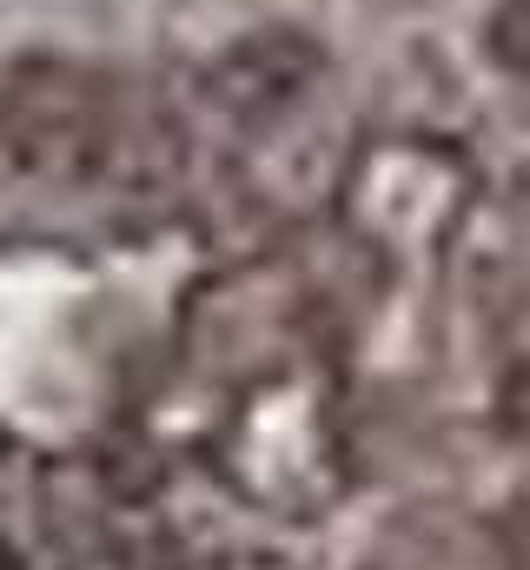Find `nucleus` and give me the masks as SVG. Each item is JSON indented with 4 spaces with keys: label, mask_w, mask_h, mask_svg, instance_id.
<instances>
[{
    "label": "nucleus",
    "mask_w": 530,
    "mask_h": 570,
    "mask_svg": "<svg viewBox=\"0 0 530 570\" xmlns=\"http://www.w3.org/2000/svg\"><path fill=\"white\" fill-rule=\"evenodd\" d=\"M13 140L27 153L33 173H47L53 186H100V179H120L127 159L146 146V127L127 107V94L94 73V67H73V60H53V67H33L13 100Z\"/></svg>",
    "instance_id": "obj_1"
},
{
    "label": "nucleus",
    "mask_w": 530,
    "mask_h": 570,
    "mask_svg": "<svg viewBox=\"0 0 530 570\" xmlns=\"http://www.w3.org/2000/svg\"><path fill=\"white\" fill-rule=\"evenodd\" d=\"M491 47H498V60H504V67L530 73V0H511V7L498 13V27H491Z\"/></svg>",
    "instance_id": "obj_3"
},
{
    "label": "nucleus",
    "mask_w": 530,
    "mask_h": 570,
    "mask_svg": "<svg viewBox=\"0 0 530 570\" xmlns=\"http://www.w3.org/2000/svg\"><path fill=\"white\" fill-rule=\"evenodd\" d=\"M318 67H325V53L305 33H253L213 60V94H219V107L259 120V114L292 107L318 80Z\"/></svg>",
    "instance_id": "obj_2"
}]
</instances>
